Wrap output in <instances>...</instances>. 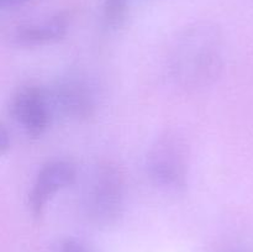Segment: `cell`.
Instances as JSON below:
<instances>
[{"instance_id": "ba28073f", "label": "cell", "mask_w": 253, "mask_h": 252, "mask_svg": "<svg viewBox=\"0 0 253 252\" xmlns=\"http://www.w3.org/2000/svg\"><path fill=\"white\" fill-rule=\"evenodd\" d=\"M128 0H104V17L109 26L118 27L125 21Z\"/></svg>"}, {"instance_id": "5b68a950", "label": "cell", "mask_w": 253, "mask_h": 252, "mask_svg": "<svg viewBox=\"0 0 253 252\" xmlns=\"http://www.w3.org/2000/svg\"><path fill=\"white\" fill-rule=\"evenodd\" d=\"M77 169L69 161H51L40 169L29 194V207L32 215L41 217L52 198L68 185L73 184Z\"/></svg>"}, {"instance_id": "8992f818", "label": "cell", "mask_w": 253, "mask_h": 252, "mask_svg": "<svg viewBox=\"0 0 253 252\" xmlns=\"http://www.w3.org/2000/svg\"><path fill=\"white\" fill-rule=\"evenodd\" d=\"M49 98L54 108L71 118L88 119L94 113L93 95L82 82L74 79L59 82Z\"/></svg>"}, {"instance_id": "30bf717a", "label": "cell", "mask_w": 253, "mask_h": 252, "mask_svg": "<svg viewBox=\"0 0 253 252\" xmlns=\"http://www.w3.org/2000/svg\"><path fill=\"white\" fill-rule=\"evenodd\" d=\"M9 148H10V136L9 133H7V131L5 130L4 126H2L1 131H0V150H1L2 155H4Z\"/></svg>"}, {"instance_id": "6da1fadb", "label": "cell", "mask_w": 253, "mask_h": 252, "mask_svg": "<svg viewBox=\"0 0 253 252\" xmlns=\"http://www.w3.org/2000/svg\"><path fill=\"white\" fill-rule=\"evenodd\" d=\"M125 180L120 168L103 162L93 170L85 194L84 211L89 221L98 226L115 224L123 214Z\"/></svg>"}, {"instance_id": "7a4b0ae2", "label": "cell", "mask_w": 253, "mask_h": 252, "mask_svg": "<svg viewBox=\"0 0 253 252\" xmlns=\"http://www.w3.org/2000/svg\"><path fill=\"white\" fill-rule=\"evenodd\" d=\"M175 69L184 81L197 83L214 76L220 64V44L209 30H194L179 44Z\"/></svg>"}, {"instance_id": "52a82bcc", "label": "cell", "mask_w": 253, "mask_h": 252, "mask_svg": "<svg viewBox=\"0 0 253 252\" xmlns=\"http://www.w3.org/2000/svg\"><path fill=\"white\" fill-rule=\"evenodd\" d=\"M68 29V15L59 14L41 24L26 25L17 29L15 42L25 47H41L63 39Z\"/></svg>"}, {"instance_id": "9c48e42d", "label": "cell", "mask_w": 253, "mask_h": 252, "mask_svg": "<svg viewBox=\"0 0 253 252\" xmlns=\"http://www.w3.org/2000/svg\"><path fill=\"white\" fill-rule=\"evenodd\" d=\"M61 252H89L81 241L74 239H66L61 244Z\"/></svg>"}, {"instance_id": "3957f363", "label": "cell", "mask_w": 253, "mask_h": 252, "mask_svg": "<svg viewBox=\"0 0 253 252\" xmlns=\"http://www.w3.org/2000/svg\"><path fill=\"white\" fill-rule=\"evenodd\" d=\"M147 169L151 179L161 187H184L188 175V153L180 140L168 136L153 146L148 155Z\"/></svg>"}, {"instance_id": "277c9868", "label": "cell", "mask_w": 253, "mask_h": 252, "mask_svg": "<svg viewBox=\"0 0 253 252\" xmlns=\"http://www.w3.org/2000/svg\"><path fill=\"white\" fill-rule=\"evenodd\" d=\"M11 114L31 137L43 135L51 124V98L37 85L21 86L11 100Z\"/></svg>"}, {"instance_id": "8fae6325", "label": "cell", "mask_w": 253, "mask_h": 252, "mask_svg": "<svg viewBox=\"0 0 253 252\" xmlns=\"http://www.w3.org/2000/svg\"><path fill=\"white\" fill-rule=\"evenodd\" d=\"M24 1H26V0H0V4H1L2 7H12L22 4Z\"/></svg>"}, {"instance_id": "7c38bea8", "label": "cell", "mask_w": 253, "mask_h": 252, "mask_svg": "<svg viewBox=\"0 0 253 252\" xmlns=\"http://www.w3.org/2000/svg\"><path fill=\"white\" fill-rule=\"evenodd\" d=\"M232 252H242V251H232Z\"/></svg>"}]
</instances>
